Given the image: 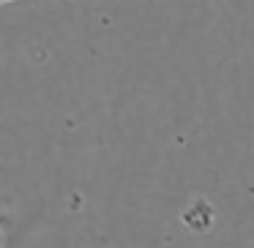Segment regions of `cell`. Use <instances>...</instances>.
<instances>
[{
    "mask_svg": "<svg viewBox=\"0 0 254 248\" xmlns=\"http://www.w3.org/2000/svg\"><path fill=\"white\" fill-rule=\"evenodd\" d=\"M3 3H6V6H8V3H14V0H3Z\"/></svg>",
    "mask_w": 254,
    "mask_h": 248,
    "instance_id": "cell-1",
    "label": "cell"
}]
</instances>
